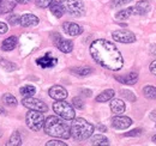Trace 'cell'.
<instances>
[{
  "instance_id": "22",
  "label": "cell",
  "mask_w": 156,
  "mask_h": 146,
  "mask_svg": "<svg viewBox=\"0 0 156 146\" xmlns=\"http://www.w3.org/2000/svg\"><path fill=\"white\" fill-rule=\"evenodd\" d=\"M89 139H90V144H91V145H100V146L109 145V140H108L105 135H102V134L91 135Z\"/></svg>"
},
{
  "instance_id": "14",
  "label": "cell",
  "mask_w": 156,
  "mask_h": 146,
  "mask_svg": "<svg viewBox=\"0 0 156 146\" xmlns=\"http://www.w3.org/2000/svg\"><path fill=\"white\" fill-rule=\"evenodd\" d=\"M150 2L148 0H140L133 6V15L136 16H145L150 11Z\"/></svg>"
},
{
  "instance_id": "40",
  "label": "cell",
  "mask_w": 156,
  "mask_h": 146,
  "mask_svg": "<svg viewBox=\"0 0 156 146\" xmlns=\"http://www.w3.org/2000/svg\"><path fill=\"white\" fill-rule=\"evenodd\" d=\"M98 128L100 129V130H102V132H106V130H107V128L105 127V126H102V125H100Z\"/></svg>"
},
{
  "instance_id": "18",
  "label": "cell",
  "mask_w": 156,
  "mask_h": 146,
  "mask_svg": "<svg viewBox=\"0 0 156 146\" xmlns=\"http://www.w3.org/2000/svg\"><path fill=\"white\" fill-rule=\"evenodd\" d=\"M17 42H18V38H17V36L7 37L6 40H4L1 48H2V50H5V52L13 50V49L16 48V46H17Z\"/></svg>"
},
{
  "instance_id": "32",
  "label": "cell",
  "mask_w": 156,
  "mask_h": 146,
  "mask_svg": "<svg viewBox=\"0 0 156 146\" xmlns=\"http://www.w3.org/2000/svg\"><path fill=\"white\" fill-rule=\"evenodd\" d=\"M53 0H35V4L37 7L44 9V7H49V5L52 4Z\"/></svg>"
},
{
  "instance_id": "15",
  "label": "cell",
  "mask_w": 156,
  "mask_h": 146,
  "mask_svg": "<svg viewBox=\"0 0 156 146\" xmlns=\"http://www.w3.org/2000/svg\"><path fill=\"white\" fill-rule=\"evenodd\" d=\"M115 80H118L121 84H125V85H135L138 82V74L136 72H132L124 74V75H117Z\"/></svg>"
},
{
  "instance_id": "16",
  "label": "cell",
  "mask_w": 156,
  "mask_h": 146,
  "mask_svg": "<svg viewBox=\"0 0 156 146\" xmlns=\"http://www.w3.org/2000/svg\"><path fill=\"white\" fill-rule=\"evenodd\" d=\"M22 26L24 28H30V26H36L39 24V18L33 15V13H25L20 16V23Z\"/></svg>"
},
{
  "instance_id": "42",
  "label": "cell",
  "mask_w": 156,
  "mask_h": 146,
  "mask_svg": "<svg viewBox=\"0 0 156 146\" xmlns=\"http://www.w3.org/2000/svg\"><path fill=\"white\" fill-rule=\"evenodd\" d=\"M0 137H1V130H0Z\"/></svg>"
},
{
  "instance_id": "19",
  "label": "cell",
  "mask_w": 156,
  "mask_h": 146,
  "mask_svg": "<svg viewBox=\"0 0 156 146\" xmlns=\"http://www.w3.org/2000/svg\"><path fill=\"white\" fill-rule=\"evenodd\" d=\"M49 9H51V12L57 17V18H60V17H62L64 16V13H65V9H64V6L61 5V2L60 1H52V4L49 5Z\"/></svg>"
},
{
  "instance_id": "37",
  "label": "cell",
  "mask_w": 156,
  "mask_h": 146,
  "mask_svg": "<svg viewBox=\"0 0 156 146\" xmlns=\"http://www.w3.org/2000/svg\"><path fill=\"white\" fill-rule=\"evenodd\" d=\"M130 1H131V0H114L113 4H114L115 6H121V5H125V4L130 2Z\"/></svg>"
},
{
  "instance_id": "20",
  "label": "cell",
  "mask_w": 156,
  "mask_h": 146,
  "mask_svg": "<svg viewBox=\"0 0 156 146\" xmlns=\"http://www.w3.org/2000/svg\"><path fill=\"white\" fill-rule=\"evenodd\" d=\"M16 7V0H0V13L11 12Z\"/></svg>"
},
{
  "instance_id": "38",
  "label": "cell",
  "mask_w": 156,
  "mask_h": 146,
  "mask_svg": "<svg viewBox=\"0 0 156 146\" xmlns=\"http://www.w3.org/2000/svg\"><path fill=\"white\" fill-rule=\"evenodd\" d=\"M80 93H82L83 96H85V97H91V91L88 90V89H82V90H80Z\"/></svg>"
},
{
  "instance_id": "30",
  "label": "cell",
  "mask_w": 156,
  "mask_h": 146,
  "mask_svg": "<svg viewBox=\"0 0 156 146\" xmlns=\"http://www.w3.org/2000/svg\"><path fill=\"white\" fill-rule=\"evenodd\" d=\"M121 96L126 99H129L130 102H135L136 101V96L133 95V92L129 91V90H121Z\"/></svg>"
},
{
  "instance_id": "41",
  "label": "cell",
  "mask_w": 156,
  "mask_h": 146,
  "mask_svg": "<svg viewBox=\"0 0 156 146\" xmlns=\"http://www.w3.org/2000/svg\"><path fill=\"white\" fill-rule=\"evenodd\" d=\"M153 141L156 144V135H154V137H153Z\"/></svg>"
},
{
  "instance_id": "5",
  "label": "cell",
  "mask_w": 156,
  "mask_h": 146,
  "mask_svg": "<svg viewBox=\"0 0 156 146\" xmlns=\"http://www.w3.org/2000/svg\"><path fill=\"white\" fill-rule=\"evenodd\" d=\"M60 2L64 6L65 12H67L71 16L82 17L85 13L83 0H60Z\"/></svg>"
},
{
  "instance_id": "26",
  "label": "cell",
  "mask_w": 156,
  "mask_h": 146,
  "mask_svg": "<svg viewBox=\"0 0 156 146\" xmlns=\"http://www.w3.org/2000/svg\"><path fill=\"white\" fill-rule=\"evenodd\" d=\"M20 92L23 97H33L36 92V89L33 85H25V86L20 88Z\"/></svg>"
},
{
  "instance_id": "12",
  "label": "cell",
  "mask_w": 156,
  "mask_h": 146,
  "mask_svg": "<svg viewBox=\"0 0 156 146\" xmlns=\"http://www.w3.org/2000/svg\"><path fill=\"white\" fill-rule=\"evenodd\" d=\"M57 62H58L57 57L52 56V54H49V53H47L46 55L41 56V57H39V59L36 60V64L39 65L40 67H42V68H51V67H54V66L57 65Z\"/></svg>"
},
{
  "instance_id": "31",
  "label": "cell",
  "mask_w": 156,
  "mask_h": 146,
  "mask_svg": "<svg viewBox=\"0 0 156 146\" xmlns=\"http://www.w3.org/2000/svg\"><path fill=\"white\" fill-rule=\"evenodd\" d=\"M7 20L11 25H18L20 23V17L18 15H11V16L7 17Z\"/></svg>"
},
{
  "instance_id": "27",
  "label": "cell",
  "mask_w": 156,
  "mask_h": 146,
  "mask_svg": "<svg viewBox=\"0 0 156 146\" xmlns=\"http://www.w3.org/2000/svg\"><path fill=\"white\" fill-rule=\"evenodd\" d=\"M6 145H9V146H20L22 145V138H20V133H18V132H15V133L11 135L10 140L6 143Z\"/></svg>"
},
{
  "instance_id": "9",
  "label": "cell",
  "mask_w": 156,
  "mask_h": 146,
  "mask_svg": "<svg viewBox=\"0 0 156 146\" xmlns=\"http://www.w3.org/2000/svg\"><path fill=\"white\" fill-rule=\"evenodd\" d=\"M22 104L30 110H37L41 113H46L48 110V107L44 102H42L41 99L34 98V97H24L22 101Z\"/></svg>"
},
{
  "instance_id": "34",
  "label": "cell",
  "mask_w": 156,
  "mask_h": 146,
  "mask_svg": "<svg viewBox=\"0 0 156 146\" xmlns=\"http://www.w3.org/2000/svg\"><path fill=\"white\" fill-rule=\"evenodd\" d=\"M47 146H66V143L60 141V140H49L46 143Z\"/></svg>"
},
{
  "instance_id": "1",
  "label": "cell",
  "mask_w": 156,
  "mask_h": 146,
  "mask_svg": "<svg viewBox=\"0 0 156 146\" xmlns=\"http://www.w3.org/2000/svg\"><path fill=\"white\" fill-rule=\"evenodd\" d=\"M90 55L96 64L109 71H119L124 66V57L120 50L112 42L103 38L90 44Z\"/></svg>"
},
{
  "instance_id": "7",
  "label": "cell",
  "mask_w": 156,
  "mask_h": 146,
  "mask_svg": "<svg viewBox=\"0 0 156 146\" xmlns=\"http://www.w3.org/2000/svg\"><path fill=\"white\" fill-rule=\"evenodd\" d=\"M112 37L114 41H117L119 43H133L136 42V36L132 31L127 30V29H120L115 30L112 33Z\"/></svg>"
},
{
  "instance_id": "13",
  "label": "cell",
  "mask_w": 156,
  "mask_h": 146,
  "mask_svg": "<svg viewBox=\"0 0 156 146\" xmlns=\"http://www.w3.org/2000/svg\"><path fill=\"white\" fill-rule=\"evenodd\" d=\"M48 93H49V97L53 98V99H55V101L66 99V97H67V91L61 85H53L49 89Z\"/></svg>"
},
{
  "instance_id": "21",
  "label": "cell",
  "mask_w": 156,
  "mask_h": 146,
  "mask_svg": "<svg viewBox=\"0 0 156 146\" xmlns=\"http://www.w3.org/2000/svg\"><path fill=\"white\" fill-rule=\"evenodd\" d=\"M114 95H115V91L113 89H108V90H105L103 92H101L95 99H96V102H98V103L108 102V101H111L114 97Z\"/></svg>"
},
{
  "instance_id": "17",
  "label": "cell",
  "mask_w": 156,
  "mask_h": 146,
  "mask_svg": "<svg viewBox=\"0 0 156 146\" xmlns=\"http://www.w3.org/2000/svg\"><path fill=\"white\" fill-rule=\"evenodd\" d=\"M109 107H111V110L114 115H122V113H125V109H126V106H125L124 101L118 99V98H115V99L112 98L111 99Z\"/></svg>"
},
{
  "instance_id": "35",
  "label": "cell",
  "mask_w": 156,
  "mask_h": 146,
  "mask_svg": "<svg viewBox=\"0 0 156 146\" xmlns=\"http://www.w3.org/2000/svg\"><path fill=\"white\" fill-rule=\"evenodd\" d=\"M7 30H9V26H7L4 22H0V35L6 34V33H7Z\"/></svg>"
},
{
  "instance_id": "2",
  "label": "cell",
  "mask_w": 156,
  "mask_h": 146,
  "mask_svg": "<svg viewBox=\"0 0 156 146\" xmlns=\"http://www.w3.org/2000/svg\"><path fill=\"white\" fill-rule=\"evenodd\" d=\"M44 132L46 134L54 137V138H61V139H69L71 137L70 126L61 119L57 116H48L44 120Z\"/></svg>"
},
{
  "instance_id": "33",
  "label": "cell",
  "mask_w": 156,
  "mask_h": 146,
  "mask_svg": "<svg viewBox=\"0 0 156 146\" xmlns=\"http://www.w3.org/2000/svg\"><path fill=\"white\" fill-rule=\"evenodd\" d=\"M142 134H143V130L139 129V128H136V129H132V130L125 133L124 135H125V137H139V135H142Z\"/></svg>"
},
{
  "instance_id": "25",
  "label": "cell",
  "mask_w": 156,
  "mask_h": 146,
  "mask_svg": "<svg viewBox=\"0 0 156 146\" xmlns=\"http://www.w3.org/2000/svg\"><path fill=\"white\" fill-rule=\"evenodd\" d=\"M143 93L148 99H156V86H153V85L144 86Z\"/></svg>"
},
{
  "instance_id": "8",
  "label": "cell",
  "mask_w": 156,
  "mask_h": 146,
  "mask_svg": "<svg viewBox=\"0 0 156 146\" xmlns=\"http://www.w3.org/2000/svg\"><path fill=\"white\" fill-rule=\"evenodd\" d=\"M52 38H53V42H54L55 47L58 48L60 52H62V53H71L72 52L73 43L70 40H66L64 37H61V35L58 34V33L52 34Z\"/></svg>"
},
{
  "instance_id": "3",
  "label": "cell",
  "mask_w": 156,
  "mask_h": 146,
  "mask_svg": "<svg viewBox=\"0 0 156 146\" xmlns=\"http://www.w3.org/2000/svg\"><path fill=\"white\" fill-rule=\"evenodd\" d=\"M94 129L95 127L90 122H88L87 120L82 117H77V119L75 117L70 126L71 137L77 141H83V140L89 139L93 135Z\"/></svg>"
},
{
  "instance_id": "23",
  "label": "cell",
  "mask_w": 156,
  "mask_h": 146,
  "mask_svg": "<svg viewBox=\"0 0 156 146\" xmlns=\"http://www.w3.org/2000/svg\"><path fill=\"white\" fill-rule=\"evenodd\" d=\"M93 68L91 67H88V66H82V67H73L71 68V72L73 73L75 75L78 77H85V75H89L90 73H93Z\"/></svg>"
},
{
  "instance_id": "10",
  "label": "cell",
  "mask_w": 156,
  "mask_h": 146,
  "mask_svg": "<svg viewBox=\"0 0 156 146\" xmlns=\"http://www.w3.org/2000/svg\"><path fill=\"white\" fill-rule=\"evenodd\" d=\"M131 125H132V120L124 115H115L112 119V126L115 129H120V130L127 129Z\"/></svg>"
},
{
  "instance_id": "4",
  "label": "cell",
  "mask_w": 156,
  "mask_h": 146,
  "mask_svg": "<svg viewBox=\"0 0 156 146\" xmlns=\"http://www.w3.org/2000/svg\"><path fill=\"white\" fill-rule=\"evenodd\" d=\"M53 110L54 113L60 116L61 119L64 120H73L75 116H76V113H75V107L70 103H67L65 99H60L57 101L54 104H53Z\"/></svg>"
},
{
  "instance_id": "11",
  "label": "cell",
  "mask_w": 156,
  "mask_h": 146,
  "mask_svg": "<svg viewBox=\"0 0 156 146\" xmlns=\"http://www.w3.org/2000/svg\"><path fill=\"white\" fill-rule=\"evenodd\" d=\"M62 30L70 36H79L83 33V28L73 22H65L62 24Z\"/></svg>"
},
{
  "instance_id": "6",
  "label": "cell",
  "mask_w": 156,
  "mask_h": 146,
  "mask_svg": "<svg viewBox=\"0 0 156 146\" xmlns=\"http://www.w3.org/2000/svg\"><path fill=\"white\" fill-rule=\"evenodd\" d=\"M25 122H27V126L31 130L37 132L40 129H42L43 125H44L43 113L37 111V110H29L25 116Z\"/></svg>"
},
{
  "instance_id": "28",
  "label": "cell",
  "mask_w": 156,
  "mask_h": 146,
  "mask_svg": "<svg viewBox=\"0 0 156 146\" xmlns=\"http://www.w3.org/2000/svg\"><path fill=\"white\" fill-rule=\"evenodd\" d=\"M2 103L6 104V106H11V107H15L17 104V98L11 95V93H5L2 96Z\"/></svg>"
},
{
  "instance_id": "39",
  "label": "cell",
  "mask_w": 156,
  "mask_h": 146,
  "mask_svg": "<svg viewBox=\"0 0 156 146\" xmlns=\"http://www.w3.org/2000/svg\"><path fill=\"white\" fill-rule=\"evenodd\" d=\"M31 0H16V2L18 4H22V5H25V4H29Z\"/></svg>"
},
{
  "instance_id": "24",
  "label": "cell",
  "mask_w": 156,
  "mask_h": 146,
  "mask_svg": "<svg viewBox=\"0 0 156 146\" xmlns=\"http://www.w3.org/2000/svg\"><path fill=\"white\" fill-rule=\"evenodd\" d=\"M132 15H133V7H127V9H124L121 11H119L115 15V18L118 20H126V19L130 18Z\"/></svg>"
},
{
  "instance_id": "36",
  "label": "cell",
  "mask_w": 156,
  "mask_h": 146,
  "mask_svg": "<svg viewBox=\"0 0 156 146\" xmlns=\"http://www.w3.org/2000/svg\"><path fill=\"white\" fill-rule=\"evenodd\" d=\"M149 71L151 72V74L156 75V60H154V61L150 64V66H149Z\"/></svg>"
},
{
  "instance_id": "29",
  "label": "cell",
  "mask_w": 156,
  "mask_h": 146,
  "mask_svg": "<svg viewBox=\"0 0 156 146\" xmlns=\"http://www.w3.org/2000/svg\"><path fill=\"white\" fill-rule=\"evenodd\" d=\"M72 106L76 108V109H83L84 108V102L80 97H73L72 98Z\"/></svg>"
}]
</instances>
